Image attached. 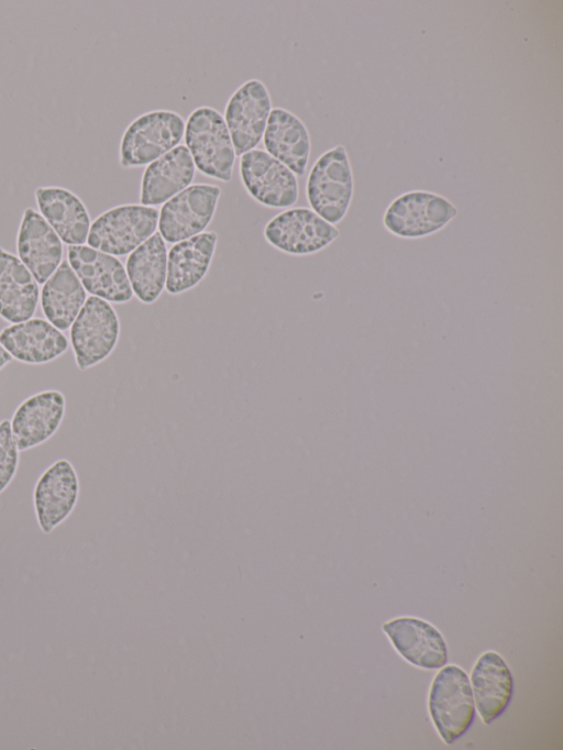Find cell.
<instances>
[{
    "instance_id": "1",
    "label": "cell",
    "mask_w": 563,
    "mask_h": 750,
    "mask_svg": "<svg viewBox=\"0 0 563 750\" xmlns=\"http://www.w3.org/2000/svg\"><path fill=\"white\" fill-rule=\"evenodd\" d=\"M354 196V175L349 153L338 144L313 163L306 183L307 201L318 216L331 224L347 214Z\"/></svg>"
},
{
    "instance_id": "2",
    "label": "cell",
    "mask_w": 563,
    "mask_h": 750,
    "mask_svg": "<svg viewBox=\"0 0 563 750\" xmlns=\"http://www.w3.org/2000/svg\"><path fill=\"white\" fill-rule=\"evenodd\" d=\"M185 142L196 168L210 178H232L235 151L222 114L212 107L192 110L185 124Z\"/></svg>"
},
{
    "instance_id": "3",
    "label": "cell",
    "mask_w": 563,
    "mask_h": 750,
    "mask_svg": "<svg viewBox=\"0 0 563 750\" xmlns=\"http://www.w3.org/2000/svg\"><path fill=\"white\" fill-rule=\"evenodd\" d=\"M457 213V207L446 197L415 189L389 202L383 213V225L396 238L418 240L441 231Z\"/></svg>"
},
{
    "instance_id": "4",
    "label": "cell",
    "mask_w": 563,
    "mask_h": 750,
    "mask_svg": "<svg viewBox=\"0 0 563 750\" xmlns=\"http://www.w3.org/2000/svg\"><path fill=\"white\" fill-rule=\"evenodd\" d=\"M185 124L184 118L172 110H154L139 115L122 134L120 167L145 166L168 153L183 140Z\"/></svg>"
},
{
    "instance_id": "5",
    "label": "cell",
    "mask_w": 563,
    "mask_h": 750,
    "mask_svg": "<svg viewBox=\"0 0 563 750\" xmlns=\"http://www.w3.org/2000/svg\"><path fill=\"white\" fill-rule=\"evenodd\" d=\"M158 217L156 208L141 203L112 207L91 222L87 244L115 257L128 255L156 232Z\"/></svg>"
},
{
    "instance_id": "6",
    "label": "cell",
    "mask_w": 563,
    "mask_h": 750,
    "mask_svg": "<svg viewBox=\"0 0 563 750\" xmlns=\"http://www.w3.org/2000/svg\"><path fill=\"white\" fill-rule=\"evenodd\" d=\"M120 331L113 306L98 297H87L69 331L76 366L86 371L107 360L119 342Z\"/></svg>"
},
{
    "instance_id": "7",
    "label": "cell",
    "mask_w": 563,
    "mask_h": 750,
    "mask_svg": "<svg viewBox=\"0 0 563 750\" xmlns=\"http://www.w3.org/2000/svg\"><path fill=\"white\" fill-rule=\"evenodd\" d=\"M429 712L445 743L462 737L475 717L472 687L465 672L454 664L435 675L429 693Z\"/></svg>"
},
{
    "instance_id": "8",
    "label": "cell",
    "mask_w": 563,
    "mask_h": 750,
    "mask_svg": "<svg viewBox=\"0 0 563 750\" xmlns=\"http://www.w3.org/2000/svg\"><path fill=\"white\" fill-rule=\"evenodd\" d=\"M263 234L274 249L305 256L327 249L339 238L340 231L310 208L297 207L273 217L265 224Z\"/></svg>"
},
{
    "instance_id": "9",
    "label": "cell",
    "mask_w": 563,
    "mask_h": 750,
    "mask_svg": "<svg viewBox=\"0 0 563 750\" xmlns=\"http://www.w3.org/2000/svg\"><path fill=\"white\" fill-rule=\"evenodd\" d=\"M221 188L194 184L166 201L158 217V232L166 243H177L205 232L212 221Z\"/></svg>"
},
{
    "instance_id": "10",
    "label": "cell",
    "mask_w": 563,
    "mask_h": 750,
    "mask_svg": "<svg viewBox=\"0 0 563 750\" xmlns=\"http://www.w3.org/2000/svg\"><path fill=\"white\" fill-rule=\"evenodd\" d=\"M239 173L246 192L264 207L289 208L299 198L297 176L266 151L254 148L241 155Z\"/></svg>"
},
{
    "instance_id": "11",
    "label": "cell",
    "mask_w": 563,
    "mask_h": 750,
    "mask_svg": "<svg viewBox=\"0 0 563 750\" xmlns=\"http://www.w3.org/2000/svg\"><path fill=\"white\" fill-rule=\"evenodd\" d=\"M271 111V95L258 79L246 80L231 95L225 106L224 121L236 156L260 144Z\"/></svg>"
},
{
    "instance_id": "12",
    "label": "cell",
    "mask_w": 563,
    "mask_h": 750,
    "mask_svg": "<svg viewBox=\"0 0 563 750\" xmlns=\"http://www.w3.org/2000/svg\"><path fill=\"white\" fill-rule=\"evenodd\" d=\"M67 262L91 296L110 304H126L133 291L122 262L88 244L67 247Z\"/></svg>"
},
{
    "instance_id": "13",
    "label": "cell",
    "mask_w": 563,
    "mask_h": 750,
    "mask_svg": "<svg viewBox=\"0 0 563 750\" xmlns=\"http://www.w3.org/2000/svg\"><path fill=\"white\" fill-rule=\"evenodd\" d=\"M80 494L78 474L66 459L53 462L33 488V507L41 531L51 533L74 511Z\"/></svg>"
},
{
    "instance_id": "14",
    "label": "cell",
    "mask_w": 563,
    "mask_h": 750,
    "mask_svg": "<svg viewBox=\"0 0 563 750\" xmlns=\"http://www.w3.org/2000/svg\"><path fill=\"white\" fill-rule=\"evenodd\" d=\"M65 413L66 398L60 390H41L25 398L10 420L19 450H30L49 440L59 429Z\"/></svg>"
},
{
    "instance_id": "15",
    "label": "cell",
    "mask_w": 563,
    "mask_h": 750,
    "mask_svg": "<svg viewBox=\"0 0 563 750\" xmlns=\"http://www.w3.org/2000/svg\"><path fill=\"white\" fill-rule=\"evenodd\" d=\"M0 343L18 362L41 365L65 354L69 341L63 331L42 318L10 323L0 331Z\"/></svg>"
},
{
    "instance_id": "16",
    "label": "cell",
    "mask_w": 563,
    "mask_h": 750,
    "mask_svg": "<svg viewBox=\"0 0 563 750\" xmlns=\"http://www.w3.org/2000/svg\"><path fill=\"white\" fill-rule=\"evenodd\" d=\"M16 256L38 284H44L63 262V242L34 208L23 210L16 233Z\"/></svg>"
},
{
    "instance_id": "17",
    "label": "cell",
    "mask_w": 563,
    "mask_h": 750,
    "mask_svg": "<svg viewBox=\"0 0 563 750\" xmlns=\"http://www.w3.org/2000/svg\"><path fill=\"white\" fill-rule=\"evenodd\" d=\"M37 211L67 246L87 243L91 225L81 198L62 186H40L34 191Z\"/></svg>"
},
{
    "instance_id": "18",
    "label": "cell",
    "mask_w": 563,
    "mask_h": 750,
    "mask_svg": "<svg viewBox=\"0 0 563 750\" xmlns=\"http://www.w3.org/2000/svg\"><path fill=\"white\" fill-rule=\"evenodd\" d=\"M395 649L411 664L439 669L448 661L442 635L430 624L413 617H399L383 625Z\"/></svg>"
},
{
    "instance_id": "19",
    "label": "cell",
    "mask_w": 563,
    "mask_h": 750,
    "mask_svg": "<svg viewBox=\"0 0 563 750\" xmlns=\"http://www.w3.org/2000/svg\"><path fill=\"white\" fill-rule=\"evenodd\" d=\"M263 142L271 156L296 176L305 175L311 153V139L306 124L296 114L284 108H272Z\"/></svg>"
},
{
    "instance_id": "20",
    "label": "cell",
    "mask_w": 563,
    "mask_h": 750,
    "mask_svg": "<svg viewBox=\"0 0 563 750\" xmlns=\"http://www.w3.org/2000/svg\"><path fill=\"white\" fill-rule=\"evenodd\" d=\"M217 242L214 231H205L170 247L165 285L169 295L183 294L200 284L211 266Z\"/></svg>"
},
{
    "instance_id": "21",
    "label": "cell",
    "mask_w": 563,
    "mask_h": 750,
    "mask_svg": "<svg viewBox=\"0 0 563 750\" xmlns=\"http://www.w3.org/2000/svg\"><path fill=\"white\" fill-rule=\"evenodd\" d=\"M196 173L192 157L185 145H178L145 168L140 188L141 205L155 207L190 186Z\"/></svg>"
},
{
    "instance_id": "22",
    "label": "cell",
    "mask_w": 563,
    "mask_h": 750,
    "mask_svg": "<svg viewBox=\"0 0 563 750\" xmlns=\"http://www.w3.org/2000/svg\"><path fill=\"white\" fill-rule=\"evenodd\" d=\"M40 302L38 283L13 253L0 246V318L18 323L33 318Z\"/></svg>"
},
{
    "instance_id": "23",
    "label": "cell",
    "mask_w": 563,
    "mask_h": 750,
    "mask_svg": "<svg viewBox=\"0 0 563 750\" xmlns=\"http://www.w3.org/2000/svg\"><path fill=\"white\" fill-rule=\"evenodd\" d=\"M472 693L485 724L498 718L508 707L514 680L504 659L494 651L484 652L472 670Z\"/></svg>"
},
{
    "instance_id": "24",
    "label": "cell",
    "mask_w": 563,
    "mask_h": 750,
    "mask_svg": "<svg viewBox=\"0 0 563 750\" xmlns=\"http://www.w3.org/2000/svg\"><path fill=\"white\" fill-rule=\"evenodd\" d=\"M125 271L140 302L151 305L161 297L166 285L167 247L159 232L129 254Z\"/></svg>"
},
{
    "instance_id": "25",
    "label": "cell",
    "mask_w": 563,
    "mask_h": 750,
    "mask_svg": "<svg viewBox=\"0 0 563 750\" xmlns=\"http://www.w3.org/2000/svg\"><path fill=\"white\" fill-rule=\"evenodd\" d=\"M87 299V291L67 261L60 263L40 291L42 312L60 331L70 328Z\"/></svg>"
},
{
    "instance_id": "26",
    "label": "cell",
    "mask_w": 563,
    "mask_h": 750,
    "mask_svg": "<svg viewBox=\"0 0 563 750\" xmlns=\"http://www.w3.org/2000/svg\"><path fill=\"white\" fill-rule=\"evenodd\" d=\"M20 450L9 419L0 421V494L11 484L19 467Z\"/></svg>"
},
{
    "instance_id": "27",
    "label": "cell",
    "mask_w": 563,
    "mask_h": 750,
    "mask_svg": "<svg viewBox=\"0 0 563 750\" xmlns=\"http://www.w3.org/2000/svg\"><path fill=\"white\" fill-rule=\"evenodd\" d=\"M11 361L12 357L0 343V371L4 368Z\"/></svg>"
}]
</instances>
